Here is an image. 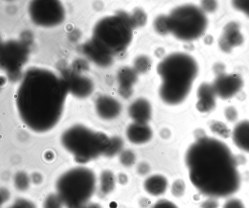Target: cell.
<instances>
[{
	"label": "cell",
	"instance_id": "1",
	"mask_svg": "<svg viewBox=\"0 0 249 208\" xmlns=\"http://www.w3.org/2000/svg\"><path fill=\"white\" fill-rule=\"evenodd\" d=\"M185 160L192 184L206 198L223 200L240 191V160L224 142L200 136L187 149Z\"/></svg>",
	"mask_w": 249,
	"mask_h": 208
},
{
	"label": "cell",
	"instance_id": "2",
	"mask_svg": "<svg viewBox=\"0 0 249 208\" xmlns=\"http://www.w3.org/2000/svg\"><path fill=\"white\" fill-rule=\"evenodd\" d=\"M63 96L62 87L55 81L25 82L18 98L21 120L35 132L50 130L60 120Z\"/></svg>",
	"mask_w": 249,
	"mask_h": 208
},
{
	"label": "cell",
	"instance_id": "3",
	"mask_svg": "<svg viewBox=\"0 0 249 208\" xmlns=\"http://www.w3.org/2000/svg\"><path fill=\"white\" fill-rule=\"evenodd\" d=\"M198 67L191 56L183 53L170 54L157 66L162 83L159 94L165 103L175 105L181 103L188 95Z\"/></svg>",
	"mask_w": 249,
	"mask_h": 208
},
{
	"label": "cell",
	"instance_id": "4",
	"mask_svg": "<svg viewBox=\"0 0 249 208\" xmlns=\"http://www.w3.org/2000/svg\"><path fill=\"white\" fill-rule=\"evenodd\" d=\"M61 140L63 146L77 161L84 163L104 154L110 138L103 133L78 124L66 130Z\"/></svg>",
	"mask_w": 249,
	"mask_h": 208
},
{
	"label": "cell",
	"instance_id": "5",
	"mask_svg": "<svg viewBox=\"0 0 249 208\" xmlns=\"http://www.w3.org/2000/svg\"><path fill=\"white\" fill-rule=\"evenodd\" d=\"M95 182V175L90 170L83 167L72 169L63 174L57 182L58 196L69 208H79L92 195Z\"/></svg>",
	"mask_w": 249,
	"mask_h": 208
},
{
	"label": "cell",
	"instance_id": "6",
	"mask_svg": "<svg viewBox=\"0 0 249 208\" xmlns=\"http://www.w3.org/2000/svg\"><path fill=\"white\" fill-rule=\"evenodd\" d=\"M171 33L183 41L195 40L206 29L207 17L199 8L185 5L174 9L168 16Z\"/></svg>",
	"mask_w": 249,
	"mask_h": 208
},
{
	"label": "cell",
	"instance_id": "7",
	"mask_svg": "<svg viewBox=\"0 0 249 208\" xmlns=\"http://www.w3.org/2000/svg\"><path fill=\"white\" fill-rule=\"evenodd\" d=\"M102 26L108 52L119 53L126 49L131 41L134 28L130 16L121 11L106 19Z\"/></svg>",
	"mask_w": 249,
	"mask_h": 208
},
{
	"label": "cell",
	"instance_id": "8",
	"mask_svg": "<svg viewBox=\"0 0 249 208\" xmlns=\"http://www.w3.org/2000/svg\"><path fill=\"white\" fill-rule=\"evenodd\" d=\"M243 84L241 77L237 74L220 73L212 85L216 96L222 99H228L241 90Z\"/></svg>",
	"mask_w": 249,
	"mask_h": 208
},
{
	"label": "cell",
	"instance_id": "9",
	"mask_svg": "<svg viewBox=\"0 0 249 208\" xmlns=\"http://www.w3.org/2000/svg\"><path fill=\"white\" fill-rule=\"evenodd\" d=\"M197 96L198 100L196 107L199 111L208 112L214 108L216 95L212 84H201L197 89Z\"/></svg>",
	"mask_w": 249,
	"mask_h": 208
},
{
	"label": "cell",
	"instance_id": "10",
	"mask_svg": "<svg viewBox=\"0 0 249 208\" xmlns=\"http://www.w3.org/2000/svg\"><path fill=\"white\" fill-rule=\"evenodd\" d=\"M243 36L238 25L231 22L225 26L223 35L219 41L221 49L226 52H229L233 47L242 44Z\"/></svg>",
	"mask_w": 249,
	"mask_h": 208
},
{
	"label": "cell",
	"instance_id": "11",
	"mask_svg": "<svg viewBox=\"0 0 249 208\" xmlns=\"http://www.w3.org/2000/svg\"><path fill=\"white\" fill-rule=\"evenodd\" d=\"M128 114L134 122L147 123L151 118V105L145 99H138L130 105Z\"/></svg>",
	"mask_w": 249,
	"mask_h": 208
},
{
	"label": "cell",
	"instance_id": "12",
	"mask_svg": "<svg viewBox=\"0 0 249 208\" xmlns=\"http://www.w3.org/2000/svg\"><path fill=\"white\" fill-rule=\"evenodd\" d=\"M126 136L128 140L136 144H143L150 140L153 133L147 123L134 122L126 129Z\"/></svg>",
	"mask_w": 249,
	"mask_h": 208
},
{
	"label": "cell",
	"instance_id": "13",
	"mask_svg": "<svg viewBox=\"0 0 249 208\" xmlns=\"http://www.w3.org/2000/svg\"><path fill=\"white\" fill-rule=\"evenodd\" d=\"M97 111L99 116L106 120L115 119L121 111L120 104L115 99L104 96L101 97L97 103Z\"/></svg>",
	"mask_w": 249,
	"mask_h": 208
},
{
	"label": "cell",
	"instance_id": "14",
	"mask_svg": "<svg viewBox=\"0 0 249 208\" xmlns=\"http://www.w3.org/2000/svg\"><path fill=\"white\" fill-rule=\"evenodd\" d=\"M232 139L239 149L249 154V120L241 121L234 126Z\"/></svg>",
	"mask_w": 249,
	"mask_h": 208
},
{
	"label": "cell",
	"instance_id": "15",
	"mask_svg": "<svg viewBox=\"0 0 249 208\" xmlns=\"http://www.w3.org/2000/svg\"><path fill=\"white\" fill-rule=\"evenodd\" d=\"M168 187V181L163 175L154 174L147 178L144 183L145 191L153 196H159L165 192Z\"/></svg>",
	"mask_w": 249,
	"mask_h": 208
},
{
	"label": "cell",
	"instance_id": "16",
	"mask_svg": "<svg viewBox=\"0 0 249 208\" xmlns=\"http://www.w3.org/2000/svg\"><path fill=\"white\" fill-rule=\"evenodd\" d=\"M137 80V71L134 69L124 67L118 72V80L120 84L119 88L132 89V86Z\"/></svg>",
	"mask_w": 249,
	"mask_h": 208
},
{
	"label": "cell",
	"instance_id": "17",
	"mask_svg": "<svg viewBox=\"0 0 249 208\" xmlns=\"http://www.w3.org/2000/svg\"><path fill=\"white\" fill-rule=\"evenodd\" d=\"M115 186V178L114 174L110 171L102 172L100 176V189L104 194L111 192Z\"/></svg>",
	"mask_w": 249,
	"mask_h": 208
},
{
	"label": "cell",
	"instance_id": "18",
	"mask_svg": "<svg viewBox=\"0 0 249 208\" xmlns=\"http://www.w3.org/2000/svg\"><path fill=\"white\" fill-rule=\"evenodd\" d=\"M220 208H249L246 202L237 195L229 197L221 202Z\"/></svg>",
	"mask_w": 249,
	"mask_h": 208
},
{
	"label": "cell",
	"instance_id": "19",
	"mask_svg": "<svg viewBox=\"0 0 249 208\" xmlns=\"http://www.w3.org/2000/svg\"><path fill=\"white\" fill-rule=\"evenodd\" d=\"M123 145V140L120 137H113L110 138L109 144L104 155L108 157L113 156L122 150Z\"/></svg>",
	"mask_w": 249,
	"mask_h": 208
},
{
	"label": "cell",
	"instance_id": "20",
	"mask_svg": "<svg viewBox=\"0 0 249 208\" xmlns=\"http://www.w3.org/2000/svg\"><path fill=\"white\" fill-rule=\"evenodd\" d=\"M154 27L160 34L165 35L171 33L168 17L160 16L157 17L154 21Z\"/></svg>",
	"mask_w": 249,
	"mask_h": 208
},
{
	"label": "cell",
	"instance_id": "21",
	"mask_svg": "<svg viewBox=\"0 0 249 208\" xmlns=\"http://www.w3.org/2000/svg\"><path fill=\"white\" fill-rule=\"evenodd\" d=\"M130 19L134 28L136 26H142L146 23V16L142 10L137 8L134 10L130 16Z\"/></svg>",
	"mask_w": 249,
	"mask_h": 208
},
{
	"label": "cell",
	"instance_id": "22",
	"mask_svg": "<svg viewBox=\"0 0 249 208\" xmlns=\"http://www.w3.org/2000/svg\"><path fill=\"white\" fill-rule=\"evenodd\" d=\"M150 66V60L146 56H139L134 62L135 70L137 72H145L149 69Z\"/></svg>",
	"mask_w": 249,
	"mask_h": 208
},
{
	"label": "cell",
	"instance_id": "23",
	"mask_svg": "<svg viewBox=\"0 0 249 208\" xmlns=\"http://www.w3.org/2000/svg\"><path fill=\"white\" fill-rule=\"evenodd\" d=\"M135 154L130 150H125L122 151L119 157L121 163L125 167H129L132 165L135 162Z\"/></svg>",
	"mask_w": 249,
	"mask_h": 208
},
{
	"label": "cell",
	"instance_id": "24",
	"mask_svg": "<svg viewBox=\"0 0 249 208\" xmlns=\"http://www.w3.org/2000/svg\"><path fill=\"white\" fill-rule=\"evenodd\" d=\"M14 182L17 188L24 190L29 186V179L26 173L19 172L15 175Z\"/></svg>",
	"mask_w": 249,
	"mask_h": 208
},
{
	"label": "cell",
	"instance_id": "25",
	"mask_svg": "<svg viewBox=\"0 0 249 208\" xmlns=\"http://www.w3.org/2000/svg\"><path fill=\"white\" fill-rule=\"evenodd\" d=\"M185 184L181 179H177L175 181L171 187V192L176 197L182 196L185 192Z\"/></svg>",
	"mask_w": 249,
	"mask_h": 208
},
{
	"label": "cell",
	"instance_id": "26",
	"mask_svg": "<svg viewBox=\"0 0 249 208\" xmlns=\"http://www.w3.org/2000/svg\"><path fill=\"white\" fill-rule=\"evenodd\" d=\"M211 129L213 132L221 135L222 136H227L228 130L226 126L223 123L219 121H216L212 123L211 125Z\"/></svg>",
	"mask_w": 249,
	"mask_h": 208
},
{
	"label": "cell",
	"instance_id": "27",
	"mask_svg": "<svg viewBox=\"0 0 249 208\" xmlns=\"http://www.w3.org/2000/svg\"><path fill=\"white\" fill-rule=\"evenodd\" d=\"M232 2L235 8L243 12L249 17V0H234Z\"/></svg>",
	"mask_w": 249,
	"mask_h": 208
},
{
	"label": "cell",
	"instance_id": "28",
	"mask_svg": "<svg viewBox=\"0 0 249 208\" xmlns=\"http://www.w3.org/2000/svg\"><path fill=\"white\" fill-rule=\"evenodd\" d=\"M225 118L228 121H235L237 118L238 114L236 110L232 106L227 107L224 112Z\"/></svg>",
	"mask_w": 249,
	"mask_h": 208
},
{
	"label": "cell",
	"instance_id": "29",
	"mask_svg": "<svg viewBox=\"0 0 249 208\" xmlns=\"http://www.w3.org/2000/svg\"><path fill=\"white\" fill-rule=\"evenodd\" d=\"M151 208H178V207L169 200L161 199L157 201Z\"/></svg>",
	"mask_w": 249,
	"mask_h": 208
},
{
	"label": "cell",
	"instance_id": "30",
	"mask_svg": "<svg viewBox=\"0 0 249 208\" xmlns=\"http://www.w3.org/2000/svg\"><path fill=\"white\" fill-rule=\"evenodd\" d=\"M137 171L139 174L144 175L149 173L150 167L146 162H142L137 165Z\"/></svg>",
	"mask_w": 249,
	"mask_h": 208
},
{
	"label": "cell",
	"instance_id": "31",
	"mask_svg": "<svg viewBox=\"0 0 249 208\" xmlns=\"http://www.w3.org/2000/svg\"><path fill=\"white\" fill-rule=\"evenodd\" d=\"M202 7L207 12L214 11L216 7V2L214 0H204L202 1Z\"/></svg>",
	"mask_w": 249,
	"mask_h": 208
},
{
	"label": "cell",
	"instance_id": "32",
	"mask_svg": "<svg viewBox=\"0 0 249 208\" xmlns=\"http://www.w3.org/2000/svg\"><path fill=\"white\" fill-rule=\"evenodd\" d=\"M13 208H34L33 205L26 201L18 200Z\"/></svg>",
	"mask_w": 249,
	"mask_h": 208
},
{
	"label": "cell",
	"instance_id": "33",
	"mask_svg": "<svg viewBox=\"0 0 249 208\" xmlns=\"http://www.w3.org/2000/svg\"><path fill=\"white\" fill-rule=\"evenodd\" d=\"M118 181L122 185L125 184L128 181L127 176L124 173H120L118 175Z\"/></svg>",
	"mask_w": 249,
	"mask_h": 208
},
{
	"label": "cell",
	"instance_id": "34",
	"mask_svg": "<svg viewBox=\"0 0 249 208\" xmlns=\"http://www.w3.org/2000/svg\"><path fill=\"white\" fill-rule=\"evenodd\" d=\"M85 205L79 208H101V207L98 204H90V205L86 206H85Z\"/></svg>",
	"mask_w": 249,
	"mask_h": 208
}]
</instances>
